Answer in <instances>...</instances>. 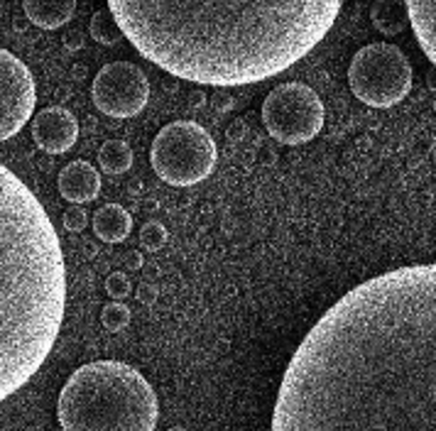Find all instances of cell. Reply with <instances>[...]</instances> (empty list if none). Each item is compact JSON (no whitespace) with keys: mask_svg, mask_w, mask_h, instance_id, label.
Instances as JSON below:
<instances>
[{"mask_svg":"<svg viewBox=\"0 0 436 431\" xmlns=\"http://www.w3.org/2000/svg\"><path fill=\"white\" fill-rule=\"evenodd\" d=\"M125 262H127V267L130 269H140L142 267V255L137 253V250H130L127 258H125Z\"/></svg>","mask_w":436,"mask_h":431,"instance_id":"d4e9b609","label":"cell"},{"mask_svg":"<svg viewBox=\"0 0 436 431\" xmlns=\"http://www.w3.org/2000/svg\"><path fill=\"white\" fill-rule=\"evenodd\" d=\"M405 10L407 22H412V27H414L416 40H419L426 59L436 61V3L434 0H407Z\"/></svg>","mask_w":436,"mask_h":431,"instance_id":"4fadbf2b","label":"cell"},{"mask_svg":"<svg viewBox=\"0 0 436 431\" xmlns=\"http://www.w3.org/2000/svg\"><path fill=\"white\" fill-rule=\"evenodd\" d=\"M203 103H206V93H203V91H198V88H196V91L189 93V106H192V108H201Z\"/></svg>","mask_w":436,"mask_h":431,"instance_id":"cb8c5ba5","label":"cell"},{"mask_svg":"<svg viewBox=\"0 0 436 431\" xmlns=\"http://www.w3.org/2000/svg\"><path fill=\"white\" fill-rule=\"evenodd\" d=\"M91 37L98 45H116L118 40H123V32L118 27V22L113 20V15L108 13V8H98L91 15Z\"/></svg>","mask_w":436,"mask_h":431,"instance_id":"e0dca14e","label":"cell"},{"mask_svg":"<svg viewBox=\"0 0 436 431\" xmlns=\"http://www.w3.org/2000/svg\"><path fill=\"white\" fill-rule=\"evenodd\" d=\"M106 292L111 295L113 301L127 299V297H130V292H132V284H130V279H127V274H123V272H111V274H108V277H106Z\"/></svg>","mask_w":436,"mask_h":431,"instance_id":"ffe728a7","label":"cell"},{"mask_svg":"<svg viewBox=\"0 0 436 431\" xmlns=\"http://www.w3.org/2000/svg\"><path fill=\"white\" fill-rule=\"evenodd\" d=\"M167 431H187L184 426H172V429H167Z\"/></svg>","mask_w":436,"mask_h":431,"instance_id":"1f68e13d","label":"cell"},{"mask_svg":"<svg viewBox=\"0 0 436 431\" xmlns=\"http://www.w3.org/2000/svg\"><path fill=\"white\" fill-rule=\"evenodd\" d=\"M108 13L145 59L174 79L243 86L306 56L341 13L338 0L289 3H137L111 0Z\"/></svg>","mask_w":436,"mask_h":431,"instance_id":"7a4b0ae2","label":"cell"},{"mask_svg":"<svg viewBox=\"0 0 436 431\" xmlns=\"http://www.w3.org/2000/svg\"><path fill=\"white\" fill-rule=\"evenodd\" d=\"M91 98L106 116L132 118L148 106L150 79L132 61H111L93 77Z\"/></svg>","mask_w":436,"mask_h":431,"instance_id":"ba28073f","label":"cell"},{"mask_svg":"<svg viewBox=\"0 0 436 431\" xmlns=\"http://www.w3.org/2000/svg\"><path fill=\"white\" fill-rule=\"evenodd\" d=\"M140 243H142V248H148L150 253H157V250H162L164 243H167V228H164L162 224H157V221H150V224L142 226Z\"/></svg>","mask_w":436,"mask_h":431,"instance_id":"d6986e66","label":"cell"},{"mask_svg":"<svg viewBox=\"0 0 436 431\" xmlns=\"http://www.w3.org/2000/svg\"><path fill=\"white\" fill-rule=\"evenodd\" d=\"M228 137H233V140L245 137V123L243 120H235L233 125H231V130H228Z\"/></svg>","mask_w":436,"mask_h":431,"instance_id":"484cf974","label":"cell"},{"mask_svg":"<svg viewBox=\"0 0 436 431\" xmlns=\"http://www.w3.org/2000/svg\"><path fill=\"white\" fill-rule=\"evenodd\" d=\"M79 123L74 113L61 106L42 108L37 116H32V140L45 155H61L77 145Z\"/></svg>","mask_w":436,"mask_h":431,"instance_id":"30bf717a","label":"cell"},{"mask_svg":"<svg viewBox=\"0 0 436 431\" xmlns=\"http://www.w3.org/2000/svg\"><path fill=\"white\" fill-rule=\"evenodd\" d=\"M373 25L377 32L385 37H397L405 32L407 27V10L405 3H395V0H377L371 10Z\"/></svg>","mask_w":436,"mask_h":431,"instance_id":"9a60e30c","label":"cell"},{"mask_svg":"<svg viewBox=\"0 0 436 431\" xmlns=\"http://www.w3.org/2000/svg\"><path fill=\"white\" fill-rule=\"evenodd\" d=\"M213 106L218 108V111H228L231 108V101L226 96H221V93H218V96H213Z\"/></svg>","mask_w":436,"mask_h":431,"instance_id":"f1b7e54d","label":"cell"},{"mask_svg":"<svg viewBox=\"0 0 436 431\" xmlns=\"http://www.w3.org/2000/svg\"><path fill=\"white\" fill-rule=\"evenodd\" d=\"M324 103L319 93L302 81L279 84L263 103V123L282 145H304L324 127Z\"/></svg>","mask_w":436,"mask_h":431,"instance_id":"52a82bcc","label":"cell"},{"mask_svg":"<svg viewBox=\"0 0 436 431\" xmlns=\"http://www.w3.org/2000/svg\"><path fill=\"white\" fill-rule=\"evenodd\" d=\"M137 299H140L142 304H153V301L157 299V287H153V284H142L140 290H137Z\"/></svg>","mask_w":436,"mask_h":431,"instance_id":"7402d4cb","label":"cell"},{"mask_svg":"<svg viewBox=\"0 0 436 431\" xmlns=\"http://www.w3.org/2000/svg\"><path fill=\"white\" fill-rule=\"evenodd\" d=\"M218 150L203 125L174 120L155 135L150 164L162 182L172 187H194L213 172Z\"/></svg>","mask_w":436,"mask_h":431,"instance_id":"5b68a950","label":"cell"},{"mask_svg":"<svg viewBox=\"0 0 436 431\" xmlns=\"http://www.w3.org/2000/svg\"><path fill=\"white\" fill-rule=\"evenodd\" d=\"M69 96H71V91H69V88H59V91H56V98H59L61 103H64V101H69Z\"/></svg>","mask_w":436,"mask_h":431,"instance_id":"f546056e","label":"cell"},{"mask_svg":"<svg viewBox=\"0 0 436 431\" xmlns=\"http://www.w3.org/2000/svg\"><path fill=\"white\" fill-rule=\"evenodd\" d=\"M81 45H84V40H81V35H79V32H69V35H64V47H66V49L77 52V49H81Z\"/></svg>","mask_w":436,"mask_h":431,"instance_id":"603a6c76","label":"cell"},{"mask_svg":"<svg viewBox=\"0 0 436 431\" xmlns=\"http://www.w3.org/2000/svg\"><path fill=\"white\" fill-rule=\"evenodd\" d=\"M350 91L371 108H390L412 91V64L390 42H373L358 49L348 66Z\"/></svg>","mask_w":436,"mask_h":431,"instance_id":"8992f818","label":"cell"},{"mask_svg":"<svg viewBox=\"0 0 436 431\" xmlns=\"http://www.w3.org/2000/svg\"><path fill=\"white\" fill-rule=\"evenodd\" d=\"M74 10H77L74 0H25L22 3L25 20L37 25L40 30H56V27L66 25Z\"/></svg>","mask_w":436,"mask_h":431,"instance_id":"7c38bea8","label":"cell"},{"mask_svg":"<svg viewBox=\"0 0 436 431\" xmlns=\"http://www.w3.org/2000/svg\"><path fill=\"white\" fill-rule=\"evenodd\" d=\"M25 27H27V20H17V22H15V30H17V32H22Z\"/></svg>","mask_w":436,"mask_h":431,"instance_id":"4dcf8cb0","label":"cell"},{"mask_svg":"<svg viewBox=\"0 0 436 431\" xmlns=\"http://www.w3.org/2000/svg\"><path fill=\"white\" fill-rule=\"evenodd\" d=\"M101 321L111 334H118V331H123L130 324V309L123 301H111V304L103 306Z\"/></svg>","mask_w":436,"mask_h":431,"instance_id":"ac0fdd59","label":"cell"},{"mask_svg":"<svg viewBox=\"0 0 436 431\" xmlns=\"http://www.w3.org/2000/svg\"><path fill=\"white\" fill-rule=\"evenodd\" d=\"M132 230V219L120 203H106L93 213V233L103 243H123Z\"/></svg>","mask_w":436,"mask_h":431,"instance_id":"5bb4252c","label":"cell"},{"mask_svg":"<svg viewBox=\"0 0 436 431\" xmlns=\"http://www.w3.org/2000/svg\"><path fill=\"white\" fill-rule=\"evenodd\" d=\"M270 431H436V265L341 297L292 355Z\"/></svg>","mask_w":436,"mask_h":431,"instance_id":"6da1fadb","label":"cell"},{"mask_svg":"<svg viewBox=\"0 0 436 431\" xmlns=\"http://www.w3.org/2000/svg\"><path fill=\"white\" fill-rule=\"evenodd\" d=\"M98 164L106 174H125L132 164V150L125 140H106L98 150Z\"/></svg>","mask_w":436,"mask_h":431,"instance_id":"2e32d148","label":"cell"},{"mask_svg":"<svg viewBox=\"0 0 436 431\" xmlns=\"http://www.w3.org/2000/svg\"><path fill=\"white\" fill-rule=\"evenodd\" d=\"M37 106L32 71L13 52L0 49V142L15 137Z\"/></svg>","mask_w":436,"mask_h":431,"instance_id":"9c48e42d","label":"cell"},{"mask_svg":"<svg viewBox=\"0 0 436 431\" xmlns=\"http://www.w3.org/2000/svg\"><path fill=\"white\" fill-rule=\"evenodd\" d=\"M86 66L84 64H74L71 66V79H77V81H81V79H86Z\"/></svg>","mask_w":436,"mask_h":431,"instance_id":"83f0119b","label":"cell"},{"mask_svg":"<svg viewBox=\"0 0 436 431\" xmlns=\"http://www.w3.org/2000/svg\"><path fill=\"white\" fill-rule=\"evenodd\" d=\"M64 431H155L159 405L142 373L120 361H93L71 373L56 402Z\"/></svg>","mask_w":436,"mask_h":431,"instance_id":"277c9868","label":"cell"},{"mask_svg":"<svg viewBox=\"0 0 436 431\" xmlns=\"http://www.w3.org/2000/svg\"><path fill=\"white\" fill-rule=\"evenodd\" d=\"M59 194L71 203V206H81L86 201H93L101 191V174L86 159H77V162L66 164L59 174Z\"/></svg>","mask_w":436,"mask_h":431,"instance_id":"8fae6325","label":"cell"},{"mask_svg":"<svg viewBox=\"0 0 436 431\" xmlns=\"http://www.w3.org/2000/svg\"><path fill=\"white\" fill-rule=\"evenodd\" d=\"M64 309L59 235L30 187L0 164V402L47 361Z\"/></svg>","mask_w":436,"mask_h":431,"instance_id":"3957f363","label":"cell"},{"mask_svg":"<svg viewBox=\"0 0 436 431\" xmlns=\"http://www.w3.org/2000/svg\"><path fill=\"white\" fill-rule=\"evenodd\" d=\"M37 167H40L42 172H52V167H54V157L42 155V157H37Z\"/></svg>","mask_w":436,"mask_h":431,"instance_id":"4316f807","label":"cell"},{"mask_svg":"<svg viewBox=\"0 0 436 431\" xmlns=\"http://www.w3.org/2000/svg\"><path fill=\"white\" fill-rule=\"evenodd\" d=\"M61 224L69 233H81L84 228L88 226V213L84 211V206H71L64 211L61 216Z\"/></svg>","mask_w":436,"mask_h":431,"instance_id":"44dd1931","label":"cell"}]
</instances>
